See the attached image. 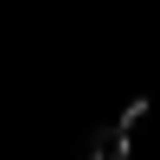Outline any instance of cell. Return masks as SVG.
<instances>
[{"label":"cell","mask_w":160,"mask_h":160,"mask_svg":"<svg viewBox=\"0 0 160 160\" xmlns=\"http://www.w3.org/2000/svg\"><path fill=\"white\" fill-rule=\"evenodd\" d=\"M77 160H128V122H109V128H90Z\"/></svg>","instance_id":"cell-1"}]
</instances>
